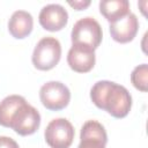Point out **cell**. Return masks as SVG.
Instances as JSON below:
<instances>
[{"mask_svg": "<svg viewBox=\"0 0 148 148\" xmlns=\"http://www.w3.org/2000/svg\"><path fill=\"white\" fill-rule=\"evenodd\" d=\"M90 98L94 104L108 111L114 118H124L131 110L132 97L128 90L111 81H98L90 90Z\"/></svg>", "mask_w": 148, "mask_h": 148, "instance_id": "cell-1", "label": "cell"}, {"mask_svg": "<svg viewBox=\"0 0 148 148\" xmlns=\"http://www.w3.org/2000/svg\"><path fill=\"white\" fill-rule=\"evenodd\" d=\"M102 28L94 17H83L75 22L71 38L74 45L88 46L92 50L97 49L102 42Z\"/></svg>", "mask_w": 148, "mask_h": 148, "instance_id": "cell-2", "label": "cell"}, {"mask_svg": "<svg viewBox=\"0 0 148 148\" xmlns=\"http://www.w3.org/2000/svg\"><path fill=\"white\" fill-rule=\"evenodd\" d=\"M61 45L54 37H44L35 46L32 53V64L37 69L49 71L60 60Z\"/></svg>", "mask_w": 148, "mask_h": 148, "instance_id": "cell-3", "label": "cell"}, {"mask_svg": "<svg viewBox=\"0 0 148 148\" xmlns=\"http://www.w3.org/2000/svg\"><path fill=\"white\" fill-rule=\"evenodd\" d=\"M44 135L51 148H68L74 139V128L67 119L57 118L49 123Z\"/></svg>", "mask_w": 148, "mask_h": 148, "instance_id": "cell-4", "label": "cell"}, {"mask_svg": "<svg viewBox=\"0 0 148 148\" xmlns=\"http://www.w3.org/2000/svg\"><path fill=\"white\" fill-rule=\"evenodd\" d=\"M39 98L46 109L58 111L67 106L71 99V92L64 83L59 81H50L42 86Z\"/></svg>", "mask_w": 148, "mask_h": 148, "instance_id": "cell-5", "label": "cell"}, {"mask_svg": "<svg viewBox=\"0 0 148 148\" xmlns=\"http://www.w3.org/2000/svg\"><path fill=\"white\" fill-rule=\"evenodd\" d=\"M39 124V112L37 111V109L25 102L15 112L10 123V128H13L20 135H30L38 130Z\"/></svg>", "mask_w": 148, "mask_h": 148, "instance_id": "cell-6", "label": "cell"}, {"mask_svg": "<svg viewBox=\"0 0 148 148\" xmlns=\"http://www.w3.org/2000/svg\"><path fill=\"white\" fill-rule=\"evenodd\" d=\"M40 25L49 31H58L67 24V10L59 3H50L44 6L38 16Z\"/></svg>", "mask_w": 148, "mask_h": 148, "instance_id": "cell-7", "label": "cell"}, {"mask_svg": "<svg viewBox=\"0 0 148 148\" xmlns=\"http://www.w3.org/2000/svg\"><path fill=\"white\" fill-rule=\"evenodd\" d=\"M109 28H110L111 37L116 42L127 43L135 37L139 28V22L136 16L130 12L121 18L114 22H111Z\"/></svg>", "mask_w": 148, "mask_h": 148, "instance_id": "cell-8", "label": "cell"}, {"mask_svg": "<svg viewBox=\"0 0 148 148\" xmlns=\"http://www.w3.org/2000/svg\"><path fill=\"white\" fill-rule=\"evenodd\" d=\"M67 62L73 71L87 73L95 65V50L88 46L73 44L67 54Z\"/></svg>", "mask_w": 148, "mask_h": 148, "instance_id": "cell-9", "label": "cell"}, {"mask_svg": "<svg viewBox=\"0 0 148 148\" xmlns=\"http://www.w3.org/2000/svg\"><path fill=\"white\" fill-rule=\"evenodd\" d=\"M34 25V20L30 13L25 10H16L12 14L8 22V30L10 35L15 38L27 37Z\"/></svg>", "mask_w": 148, "mask_h": 148, "instance_id": "cell-10", "label": "cell"}, {"mask_svg": "<svg viewBox=\"0 0 148 148\" xmlns=\"http://www.w3.org/2000/svg\"><path fill=\"white\" fill-rule=\"evenodd\" d=\"M99 10L111 23L130 13V2L127 0H103L99 2Z\"/></svg>", "mask_w": 148, "mask_h": 148, "instance_id": "cell-11", "label": "cell"}, {"mask_svg": "<svg viewBox=\"0 0 148 148\" xmlns=\"http://www.w3.org/2000/svg\"><path fill=\"white\" fill-rule=\"evenodd\" d=\"M25 102V98L20 95H10L5 97L0 102V125L10 127V123L15 112Z\"/></svg>", "mask_w": 148, "mask_h": 148, "instance_id": "cell-12", "label": "cell"}, {"mask_svg": "<svg viewBox=\"0 0 148 148\" xmlns=\"http://www.w3.org/2000/svg\"><path fill=\"white\" fill-rule=\"evenodd\" d=\"M80 138H89V139H96L104 143L108 141L106 132L103 127V125L96 120H88L83 124L81 128Z\"/></svg>", "mask_w": 148, "mask_h": 148, "instance_id": "cell-13", "label": "cell"}, {"mask_svg": "<svg viewBox=\"0 0 148 148\" xmlns=\"http://www.w3.org/2000/svg\"><path fill=\"white\" fill-rule=\"evenodd\" d=\"M131 81L136 89H139L141 91L147 90V82H148V66H147V64L139 65L133 69V72L131 74Z\"/></svg>", "mask_w": 148, "mask_h": 148, "instance_id": "cell-14", "label": "cell"}, {"mask_svg": "<svg viewBox=\"0 0 148 148\" xmlns=\"http://www.w3.org/2000/svg\"><path fill=\"white\" fill-rule=\"evenodd\" d=\"M80 145L77 148H105V143L96 140V139H89V138H80Z\"/></svg>", "mask_w": 148, "mask_h": 148, "instance_id": "cell-15", "label": "cell"}, {"mask_svg": "<svg viewBox=\"0 0 148 148\" xmlns=\"http://www.w3.org/2000/svg\"><path fill=\"white\" fill-rule=\"evenodd\" d=\"M0 148H18V145L12 138L0 136Z\"/></svg>", "mask_w": 148, "mask_h": 148, "instance_id": "cell-16", "label": "cell"}, {"mask_svg": "<svg viewBox=\"0 0 148 148\" xmlns=\"http://www.w3.org/2000/svg\"><path fill=\"white\" fill-rule=\"evenodd\" d=\"M72 7H74L75 9H77V10H81V9H83V8H86L87 6H89L90 5V1L89 0H87V1H69L68 2Z\"/></svg>", "mask_w": 148, "mask_h": 148, "instance_id": "cell-17", "label": "cell"}]
</instances>
